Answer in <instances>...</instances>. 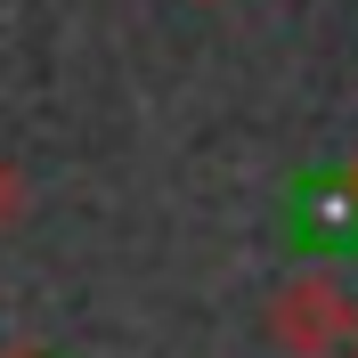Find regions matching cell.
Instances as JSON below:
<instances>
[{
  "mask_svg": "<svg viewBox=\"0 0 358 358\" xmlns=\"http://www.w3.org/2000/svg\"><path fill=\"white\" fill-rule=\"evenodd\" d=\"M268 342L293 358H334L358 342V293L342 285L334 268H301V277H285V285L268 293Z\"/></svg>",
  "mask_w": 358,
  "mask_h": 358,
  "instance_id": "6da1fadb",
  "label": "cell"
},
{
  "mask_svg": "<svg viewBox=\"0 0 358 358\" xmlns=\"http://www.w3.org/2000/svg\"><path fill=\"white\" fill-rule=\"evenodd\" d=\"M17 212H24V179H17V163L0 155V228H17Z\"/></svg>",
  "mask_w": 358,
  "mask_h": 358,
  "instance_id": "7a4b0ae2",
  "label": "cell"
},
{
  "mask_svg": "<svg viewBox=\"0 0 358 358\" xmlns=\"http://www.w3.org/2000/svg\"><path fill=\"white\" fill-rule=\"evenodd\" d=\"M0 358H49V350H41V342H8Z\"/></svg>",
  "mask_w": 358,
  "mask_h": 358,
  "instance_id": "3957f363",
  "label": "cell"
},
{
  "mask_svg": "<svg viewBox=\"0 0 358 358\" xmlns=\"http://www.w3.org/2000/svg\"><path fill=\"white\" fill-rule=\"evenodd\" d=\"M342 196H350V203H358V155H350V171H342Z\"/></svg>",
  "mask_w": 358,
  "mask_h": 358,
  "instance_id": "277c9868",
  "label": "cell"
}]
</instances>
